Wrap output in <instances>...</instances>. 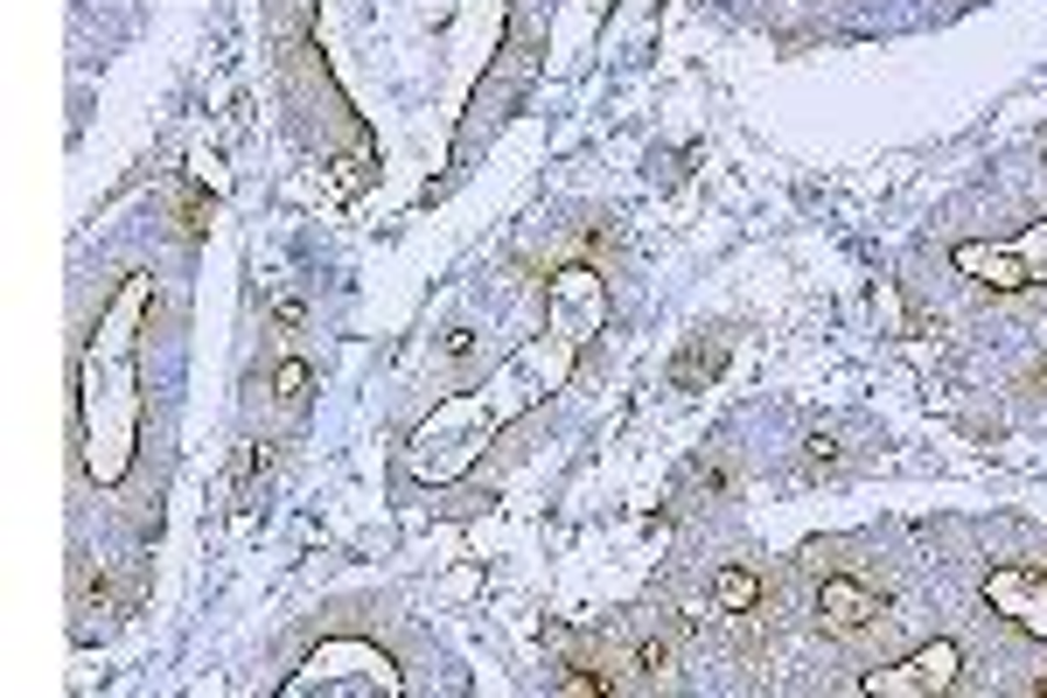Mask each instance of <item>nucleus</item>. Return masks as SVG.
I'll return each instance as SVG.
<instances>
[{"mask_svg":"<svg viewBox=\"0 0 1047 698\" xmlns=\"http://www.w3.org/2000/svg\"><path fill=\"white\" fill-rule=\"evenodd\" d=\"M949 266L970 273L978 287H992V294L1047 287V224H1034V231H1020V238H1005V244H957V252H949Z\"/></svg>","mask_w":1047,"mask_h":698,"instance_id":"f257e3e1","label":"nucleus"},{"mask_svg":"<svg viewBox=\"0 0 1047 698\" xmlns=\"http://www.w3.org/2000/svg\"><path fill=\"white\" fill-rule=\"evenodd\" d=\"M957 664H964V650H957V643H929V650L908 656V664L866 671V677H860V691H873V698H922V691H949V685H957Z\"/></svg>","mask_w":1047,"mask_h":698,"instance_id":"f03ea898","label":"nucleus"},{"mask_svg":"<svg viewBox=\"0 0 1047 698\" xmlns=\"http://www.w3.org/2000/svg\"><path fill=\"white\" fill-rule=\"evenodd\" d=\"M817 621H824V636H866L873 621H887V608H880V594L873 587H860V580H824L817 587Z\"/></svg>","mask_w":1047,"mask_h":698,"instance_id":"7ed1b4c3","label":"nucleus"},{"mask_svg":"<svg viewBox=\"0 0 1047 698\" xmlns=\"http://www.w3.org/2000/svg\"><path fill=\"white\" fill-rule=\"evenodd\" d=\"M985 600H999L1020 629L1047 636V573H992L985 580Z\"/></svg>","mask_w":1047,"mask_h":698,"instance_id":"20e7f679","label":"nucleus"},{"mask_svg":"<svg viewBox=\"0 0 1047 698\" xmlns=\"http://www.w3.org/2000/svg\"><path fill=\"white\" fill-rule=\"evenodd\" d=\"M713 600L727 615H754V600H761V580H754V565H727V573L713 580Z\"/></svg>","mask_w":1047,"mask_h":698,"instance_id":"39448f33","label":"nucleus"},{"mask_svg":"<svg viewBox=\"0 0 1047 698\" xmlns=\"http://www.w3.org/2000/svg\"><path fill=\"white\" fill-rule=\"evenodd\" d=\"M273 399L287 405V412H300V405H308V364H300V356H287V364L273 370Z\"/></svg>","mask_w":1047,"mask_h":698,"instance_id":"423d86ee","label":"nucleus"},{"mask_svg":"<svg viewBox=\"0 0 1047 698\" xmlns=\"http://www.w3.org/2000/svg\"><path fill=\"white\" fill-rule=\"evenodd\" d=\"M719 364H727V343H698V350L678 364V385H692V377H706V370H719Z\"/></svg>","mask_w":1047,"mask_h":698,"instance_id":"0eeeda50","label":"nucleus"},{"mask_svg":"<svg viewBox=\"0 0 1047 698\" xmlns=\"http://www.w3.org/2000/svg\"><path fill=\"white\" fill-rule=\"evenodd\" d=\"M475 356V329H447V364H468Z\"/></svg>","mask_w":1047,"mask_h":698,"instance_id":"6e6552de","label":"nucleus"},{"mask_svg":"<svg viewBox=\"0 0 1047 698\" xmlns=\"http://www.w3.org/2000/svg\"><path fill=\"white\" fill-rule=\"evenodd\" d=\"M607 685H615V677H587V671H566L559 677V691H607Z\"/></svg>","mask_w":1047,"mask_h":698,"instance_id":"1a4fd4ad","label":"nucleus"},{"mask_svg":"<svg viewBox=\"0 0 1047 698\" xmlns=\"http://www.w3.org/2000/svg\"><path fill=\"white\" fill-rule=\"evenodd\" d=\"M636 664H642V671H663V664H671V650H663V643H642Z\"/></svg>","mask_w":1047,"mask_h":698,"instance_id":"9d476101","label":"nucleus"},{"mask_svg":"<svg viewBox=\"0 0 1047 698\" xmlns=\"http://www.w3.org/2000/svg\"><path fill=\"white\" fill-rule=\"evenodd\" d=\"M1034 691H1040V698H1047V677H1040V685H1034Z\"/></svg>","mask_w":1047,"mask_h":698,"instance_id":"9b49d317","label":"nucleus"}]
</instances>
